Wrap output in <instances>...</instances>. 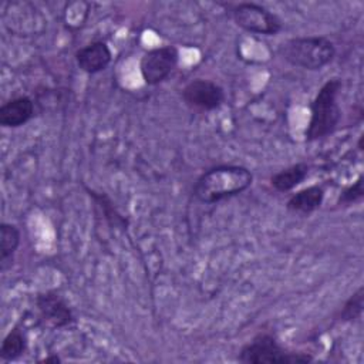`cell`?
Listing matches in <instances>:
<instances>
[{"label":"cell","instance_id":"9c48e42d","mask_svg":"<svg viewBox=\"0 0 364 364\" xmlns=\"http://www.w3.org/2000/svg\"><path fill=\"white\" fill-rule=\"evenodd\" d=\"M112 60V53L107 43L92 41L75 51V63L81 71L97 74L104 71Z\"/></svg>","mask_w":364,"mask_h":364},{"label":"cell","instance_id":"5b68a950","mask_svg":"<svg viewBox=\"0 0 364 364\" xmlns=\"http://www.w3.org/2000/svg\"><path fill=\"white\" fill-rule=\"evenodd\" d=\"M232 18L236 26L255 34L274 36L283 27L276 13L257 3H239L233 6Z\"/></svg>","mask_w":364,"mask_h":364},{"label":"cell","instance_id":"7c38bea8","mask_svg":"<svg viewBox=\"0 0 364 364\" xmlns=\"http://www.w3.org/2000/svg\"><path fill=\"white\" fill-rule=\"evenodd\" d=\"M309 175V165L304 162L294 164L291 166H287L270 178V185L277 192H287L300 185Z\"/></svg>","mask_w":364,"mask_h":364},{"label":"cell","instance_id":"3957f363","mask_svg":"<svg viewBox=\"0 0 364 364\" xmlns=\"http://www.w3.org/2000/svg\"><path fill=\"white\" fill-rule=\"evenodd\" d=\"M279 53L289 64L316 71L333 61L336 47L333 41L323 36L293 37L280 46Z\"/></svg>","mask_w":364,"mask_h":364},{"label":"cell","instance_id":"5bb4252c","mask_svg":"<svg viewBox=\"0 0 364 364\" xmlns=\"http://www.w3.org/2000/svg\"><path fill=\"white\" fill-rule=\"evenodd\" d=\"M27 348V337L23 330L18 327L11 328L3 338L0 347V358L4 361L17 360Z\"/></svg>","mask_w":364,"mask_h":364},{"label":"cell","instance_id":"8992f818","mask_svg":"<svg viewBox=\"0 0 364 364\" xmlns=\"http://www.w3.org/2000/svg\"><path fill=\"white\" fill-rule=\"evenodd\" d=\"M179 61V51L175 46H162L146 51L139 63L141 77L145 84L156 85L175 70Z\"/></svg>","mask_w":364,"mask_h":364},{"label":"cell","instance_id":"4fadbf2b","mask_svg":"<svg viewBox=\"0 0 364 364\" xmlns=\"http://www.w3.org/2000/svg\"><path fill=\"white\" fill-rule=\"evenodd\" d=\"M20 245V232L11 225L3 222L0 226V267L6 270L13 262V255Z\"/></svg>","mask_w":364,"mask_h":364},{"label":"cell","instance_id":"6da1fadb","mask_svg":"<svg viewBox=\"0 0 364 364\" xmlns=\"http://www.w3.org/2000/svg\"><path fill=\"white\" fill-rule=\"evenodd\" d=\"M253 173L242 165H219L203 172L193 185V195L202 203H216L245 192Z\"/></svg>","mask_w":364,"mask_h":364},{"label":"cell","instance_id":"8fae6325","mask_svg":"<svg viewBox=\"0 0 364 364\" xmlns=\"http://www.w3.org/2000/svg\"><path fill=\"white\" fill-rule=\"evenodd\" d=\"M324 200V189L318 185L307 186L293 193L287 200V209L294 213L309 215L317 210Z\"/></svg>","mask_w":364,"mask_h":364},{"label":"cell","instance_id":"ba28073f","mask_svg":"<svg viewBox=\"0 0 364 364\" xmlns=\"http://www.w3.org/2000/svg\"><path fill=\"white\" fill-rule=\"evenodd\" d=\"M36 306L44 321L53 327L63 328L71 326L75 321L73 310L67 301L54 290L38 293L36 297Z\"/></svg>","mask_w":364,"mask_h":364},{"label":"cell","instance_id":"30bf717a","mask_svg":"<svg viewBox=\"0 0 364 364\" xmlns=\"http://www.w3.org/2000/svg\"><path fill=\"white\" fill-rule=\"evenodd\" d=\"M34 115V102L30 97L21 95L9 100L0 107V125L17 128L28 122Z\"/></svg>","mask_w":364,"mask_h":364},{"label":"cell","instance_id":"2e32d148","mask_svg":"<svg viewBox=\"0 0 364 364\" xmlns=\"http://www.w3.org/2000/svg\"><path fill=\"white\" fill-rule=\"evenodd\" d=\"M363 175H360L351 185H348L338 196L337 203L341 206H348L351 203H355L363 199L364 196V186H363Z\"/></svg>","mask_w":364,"mask_h":364},{"label":"cell","instance_id":"277c9868","mask_svg":"<svg viewBox=\"0 0 364 364\" xmlns=\"http://www.w3.org/2000/svg\"><path fill=\"white\" fill-rule=\"evenodd\" d=\"M237 360L245 364H299L313 358L304 353L287 351L272 334L260 333L242 347Z\"/></svg>","mask_w":364,"mask_h":364},{"label":"cell","instance_id":"52a82bcc","mask_svg":"<svg viewBox=\"0 0 364 364\" xmlns=\"http://www.w3.org/2000/svg\"><path fill=\"white\" fill-rule=\"evenodd\" d=\"M182 100L191 108L200 111H213L223 104L225 91L219 84L210 80L196 78L183 87Z\"/></svg>","mask_w":364,"mask_h":364},{"label":"cell","instance_id":"e0dca14e","mask_svg":"<svg viewBox=\"0 0 364 364\" xmlns=\"http://www.w3.org/2000/svg\"><path fill=\"white\" fill-rule=\"evenodd\" d=\"M61 360L57 355H51V357H46L41 360V363H60Z\"/></svg>","mask_w":364,"mask_h":364},{"label":"cell","instance_id":"9a60e30c","mask_svg":"<svg viewBox=\"0 0 364 364\" xmlns=\"http://www.w3.org/2000/svg\"><path fill=\"white\" fill-rule=\"evenodd\" d=\"M363 301H364V289L358 287L355 293H353L348 300L344 303L343 309L340 310L338 318L341 321H354L363 313Z\"/></svg>","mask_w":364,"mask_h":364},{"label":"cell","instance_id":"7a4b0ae2","mask_svg":"<svg viewBox=\"0 0 364 364\" xmlns=\"http://www.w3.org/2000/svg\"><path fill=\"white\" fill-rule=\"evenodd\" d=\"M341 80L331 78L317 91L310 105V121L306 128V141H317L331 134L341 118L337 95L341 90Z\"/></svg>","mask_w":364,"mask_h":364}]
</instances>
